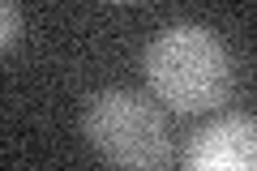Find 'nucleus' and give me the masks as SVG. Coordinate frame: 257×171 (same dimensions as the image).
Returning <instances> with one entry per match:
<instances>
[{
    "label": "nucleus",
    "mask_w": 257,
    "mask_h": 171,
    "mask_svg": "<svg viewBox=\"0 0 257 171\" xmlns=\"http://www.w3.org/2000/svg\"><path fill=\"white\" fill-rule=\"evenodd\" d=\"M82 133L103 162L116 171H167L172 133L150 94L138 90H99L82 111Z\"/></svg>",
    "instance_id": "f03ea898"
},
{
    "label": "nucleus",
    "mask_w": 257,
    "mask_h": 171,
    "mask_svg": "<svg viewBox=\"0 0 257 171\" xmlns=\"http://www.w3.org/2000/svg\"><path fill=\"white\" fill-rule=\"evenodd\" d=\"M184 171H257V120L223 116L193 137Z\"/></svg>",
    "instance_id": "7ed1b4c3"
},
{
    "label": "nucleus",
    "mask_w": 257,
    "mask_h": 171,
    "mask_svg": "<svg viewBox=\"0 0 257 171\" xmlns=\"http://www.w3.org/2000/svg\"><path fill=\"white\" fill-rule=\"evenodd\" d=\"M146 81L159 103L172 111L197 116V111H214L227 103L236 69H231V52L210 26H167L155 35L146 47Z\"/></svg>",
    "instance_id": "f257e3e1"
},
{
    "label": "nucleus",
    "mask_w": 257,
    "mask_h": 171,
    "mask_svg": "<svg viewBox=\"0 0 257 171\" xmlns=\"http://www.w3.org/2000/svg\"><path fill=\"white\" fill-rule=\"evenodd\" d=\"M0 18H5V35H0V47H5V52H13V43H18L22 39V13H18V5H5V9H0Z\"/></svg>",
    "instance_id": "20e7f679"
}]
</instances>
